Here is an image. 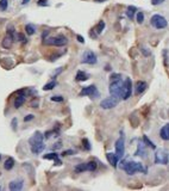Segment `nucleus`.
<instances>
[{
    "instance_id": "13",
    "label": "nucleus",
    "mask_w": 169,
    "mask_h": 191,
    "mask_svg": "<svg viewBox=\"0 0 169 191\" xmlns=\"http://www.w3.org/2000/svg\"><path fill=\"white\" fill-rule=\"evenodd\" d=\"M146 83L145 81H142V80H139V81H137L136 83V87H135V93L136 95H140V93H143L145 90H146Z\"/></svg>"
},
{
    "instance_id": "40",
    "label": "nucleus",
    "mask_w": 169,
    "mask_h": 191,
    "mask_svg": "<svg viewBox=\"0 0 169 191\" xmlns=\"http://www.w3.org/2000/svg\"><path fill=\"white\" fill-rule=\"evenodd\" d=\"M17 36H18V38H19V41H24L25 38H24V36L22 35V33H17Z\"/></svg>"
},
{
    "instance_id": "25",
    "label": "nucleus",
    "mask_w": 169,
    "mask_h": 191,
    "mask_svg": "<svg viewBox=\"0 0 169 191\" xmlns=\"http://www.w3.org/2000/svg\"><path fill=\"white\" fill-rule=\"evenodd\" d=\"M143 142H144L146 146H149L150 148H152V149H156V146L152 143V141H151V140H149V137H148L146 135H144V136H143Z\"/></svg>"
},
{
    "instance_id": "28",
    "label": "nucleus",
    "mask_w": 169,
    "mask_h": 191,
    "mask_svg": "<svg viewBox=\"0 0 169 191\" xmlns=\"http://www.w3.org/2000/svg\"><path fill=\"white\" fill-rule=\"evenodd\" d=\"M8 7V0H0V11H6Z\"/></svg>"
},
{
    "instance_id": "2",
    "label": "nucleus",
    "mask_w": 169,
    "mask_h": 191,
    "mask_svg": "<svg viewBox=\"0 0 169 191\" xmlns=\"http://www.w3.org/2000/svg\"><path fill=\"white\" fill-rule=\"evenodd\" d=\"M29 146H30V149L34 154H41L44 148H45V145H44V135L41 133V131H36L34 135L29 139Z\"/></svg>"
},
{
    "instance_id": "24",
    "label": "nucleus",
    "mask_w": 169,
    "mask_h": 191,
    "mask_svg": "<svg viewBox=\"0 0 169 191\" xmlns=\"http://www.w3.org/2000/svg\"><path fill=\"white\" fill-rule=\"evenodd\" d=\"M55 86H56V81H55V80H51L50 83H48V84H45V85L43 86V90H44V91H50V90H53Z\"/></svg>"
},
{
    "instance_id": "36",
    "label": "nucleus",
    "mask_w": 169,
    "mask_h": 191,
    "mask_svg": "<svg viewBox=\"0 0 169 191\" xmlns=\"http://www.w3.org/2000/svg\"><path fill=\"white\" fill-rule=\"evenodd\" d=\"M39 6H48V0H38L37 2Z\"/></svg>"
},
{
    "instance_id": "39",
    "label": "nucleus",
    "mask_w": 169,
    "mask_h": 191,
    "mask_svg": "<svg viewBox=\"0 0 169 191\" xmlns=\"http://www.w3.org/2000/svg\"><path fill=\"white\" fill-rule=\"evenodd\" d=\"M76 37H77V41H79L80 43H85V39H83V37H82V36H80V35H77Z\"/></svg>"
},
{
    "instance_id": "4",
    "label": "nucleus",
    "mask_w": 169,
    "mask_h": 191,
    "mask_svg": "<svg viewBox=\"0 0 169 191\" xmlns=\"http://www.w3.org/2000/svg\"><path fill=\"white\" fill-rule=\"evenodd\" d=\"M45 44H49V45H55V47H63L68 43V39L66 36L63 35H59V36H55V37H50V38H47L44 41Z\"/></svg>"
},
{
    "instance_id": "31",
    "label": "nucleus",
    "mask_w": 169,
    "mask_h": 191,
    "mask_svg": "<svg viewBox=\"0 0 169 191\" xmlns=\"http://www.w3.org/2000/svg\"><path fill=\"white\" fill-rule=\"evenodd\" d=\"M82 143H83V147H85L86 151H89V149H91V146H89V142H88L87 139H83V140H82Z\"/></svg>"
},
{
    "instance_id": "30",
    "label": "nucleus",
    "mask_w": 169,
    "mask_h": 191,
    "mask_svg": "<svg viewBox=\"0 0 169 191\" xmlns=\"http://www.w3.org/2000/svg\"><path fill=\"white\" fill-rule=\"evenodd\" d=\"M144 22V14H143V12H137V23H139V24H142Z\"/></svg>"
},
{
    "instance_id": "43",
    "label": "nucleus",
    "mask_w": 169,
    "mask_h": 191,
    "mask_svg": "<svg viewBox=\"0 0 169 191\" xmlns=\"http://www.w3.org/2000/svg\"><path fill=\"white\" fill-rule=\"evenodd\" d=\"M0 159H1V154H0Z\"/></svg>"
},
{
    "instance_id": "37",
    "label": "nucleus",
    "mask_w": 169,
    "mask_h": 191,
    "mask_svg": "<svg viewBox=\"0 0 169 191\" xmlns=\"http://www.w3.org/2000/svg\"><path fill=\"white\" fill-rule=\"evenodd\" d=\"M164 1H166V0H151V4L156 6V5H161V4L164 2Z\"/></svg>"
},
{
    "instance_id": "27",
    "label": "nucleus",
    "mask_w": 169,
    "mask_h": 191,
    "mask_svg": "<svg viewBox=\"0 0 169 191\" xmlns=\"http://www.w3.org/2000/svg\"><path fill=\"white\" fill-rule=\"evenodd\" d=\"M75 171H76L77 173H82V172L87 171V170H86V164H79V165L75 167Z\"/></svg>"
},
{
    "instance_id": "11",
    "label": "nucleus",
    "mask_w": 169,
    "mask_h": 191,
    "mask_svg": "<svg viewBox=\"0 0 169 191\" xmlns=\"http://www.w3.org/2000/svg\"><path fill=\"white\" fill-rule=\"evenodd\" d=\"M80 96H89V97H93V98H97L99 97V91L97 89L95 85H91V86H87V87H83L80 92Z\"/></svg>"
},
{
    "instance_id": "23",
    "label": "nucleus",
    "mask_w": 169,
    "mask_h": 191,
    "mask_svg": "<svg viewBox=\"0 0 169 191\" xmlns=\"http://www.w3.org/2000/svg\"><path fill=\"white\" fill-rule=\"evenodd\" d=\"M25 32L28 33V35H34L35 32H36V27H35L34 24H28V25H25Z\"/></svg>"
},
{
    "instance_id": "1",
    "label": "nucleus",
    "mask_w": 169,
    "mask_h": 191,
    "mask_svg": "<svg viewBox=\"0 0 169 191\" xmlns=\"http://www.w3.org/2000/svg\"><path fill=\"white\" fill-rule=\"evenodd\" d=\"M110 95L118 98L120 100L122 93H123V81H122V75L120 74H112L110 78Z\"/></svg>"
},
{
    "instance_id": "17",
    "label": "nucleus",
    "mask_w": 169,
    "mask_h": 191,
    "mask_svg": "<svg viewBox=\"0 0 169 191\" xmlns=\"http://www.w3.org/2000/svg\"><path fill=\"white\" fill-rule=\"evenodd\" d=\"M13 41H14V37H11L10 35H6V37L4 38V41H2V47L4 48H6V49H8V48H11V45H12V43H13Z\"/></svg>"
},
{
    "instance_id": "7",
    "label": "nucleus",
    "mask_w": 169,
    "mask_h": 191,
    "mask_svg": "<svg viewBox=\"0 0 169 191\" xmlns=\"http://www.w3.org/2000/svg\"><path fill=\"white\" fill-rule=\"evenodd\" d=\"M132 96V81L130 78H126L123 81V93H122V99L128 100Z\"/></svg>"
},
{
    "instance_id": "41",
    "label": "nucleus",
    "mask_w": 169,
    "mask_h": 191,
    "mask_svg": "<svg viewBox=\"0 0 169 191\" xmlns=\"http://www.w3.org/2000/svg\"><path fill=\"white\" fill-rule=\"evenodd\" d=\"M60 147H61V142H57V143L55 145V149H56V148H60Z\"/></svg>"
},
{
    "instance_id": "19",
    "label": "nucleus",
    "mask_w": 169,
    "mask_h": 191,
    "mask_svg": "<svg viewBox=\"0 0 169 191\" xmlns=\"http://www.w3.org/2000/svg\"><path fill=\"white\" fill-rule=\"evenodd\" d=\"M14 159L13 158H8V159L5 161V164H4V167H5V170H7V171H10V170H12L13 168V166H14Z\"/></svg>"
},
{
    "instance_id": "21",
    "label": "nucleus",
    "mask_w": 169,
    "mask_h": 191,
    "mask_svg": "<svg viewBox=\"0 0 169 191\" xmlns=\"http://www.w3.org/2000/svg\"><path fill=\"white\" fill-rule=\"evenodd\" d=\"M86 170L89 172H94L97 170V162L95 161H88L86 162Z\"/></svg>"
},
{
    "instance_id": "32",
    "label": "nucleus",
    "mask_w": 169,
    "mask_h": 191,
    "mask_svg": "<svg viewBox=\"0 0 169 191\" xmlns=\"http://www.w3.org/2000/svg\"><path fill=\"white\" fill-rule=\"evenodd\" d=\"M17 124H18V120H17V118H13V120H12V122H11L12 130H16V129H17Z\"/></svg>"
},
{
    "instance_id": "12",
    "label": "nucleus",
    "mask_w": 169,
    "mask_h": 191,
    "mask_svg": "<svg viewBox=\"0 0 169 191\" xmlns=\"http://www.w3.org/2000/svg\"><path fill=\"white\" fill-rule=\"evenodd\" d=\"M23 186H24L23 179H14V180H11L8 184V189L11 191H19L23 189Z\"/></svg>"
},
{
    "instance_id": "18",
    "label": "nucleus",
    "mask_w": 169,
    "mask_h": 191,
    "mask_svg": "<svg viewBox=\"0 0 169 191\" xmlns=\"http://www.w3.org/2000/svg\"><path fill=\"white\" fill-rule=\"evenodd\" d=\"M43 158L48 160H54L56 162V165H61V160L59 159V155L56 153H48L45 155H43Z\"/></svg>"
},
{
    "instance_id": "9",
    "label": "nucleus",
    "mask_w": 169,
    "mask_h": 191,
    "mask_svg": "<svg viewBox=\"0 0 169 191\" xmlns=\"http://www.w3.org/2000/svg\"><path fill=\"white\" fill-rule=\"evenodd\" d=\"M97 61H98L97 55L92 50H86L82 55V59H81V62L86 64H95Z\"/></svg>"
},
{
    "instance_id": "22",
    "label": "nucleus",
    "mask_w": 169,
    "mask_h": 191,
    "mask_svg": "<svg viewBox=\"0 0 169 191\" xmlns=\"http://www.w3.org/2000/svg\"><path fill=\"white\" fill-rule=\"evenodd\" d=\"M136 11H137V8H136L135 6H129V7H128V11H126V16H128L130 19H134V16H135Z\"/></svg>"
},
{
    "instance_id": "14",
    "label": "nucleus",
    "mask_w": 169,
    "mask_h": 191,
    "mask_svg": "<svg viewBox=\"0 0 169 191\" xmlns=\"http://www.w3.org/2000/svg\"><path fill=\"white\" fill-rule=\"evenodd\" d=\"M106 159L107 161L113 166V167H117V164H118V157L116 155V153H106Z\"/></svg>"
},
{
    "instance_id": "33",
    "label": "nucleus",
    "mask_w": 169,
    "mask_h": 191,
    "mask_svg": "<svg viewBox=\"0 0 169 191\" xmlns=\"http://www.w3.org/2000/svg\"><path fill=\"white\" fill-rule=\"evenodd\" d=\"M35 118V115H28L26 117H24V122H30Z\"/></svg>"
},
{
    "instance_id": "8",
    "label": "nucleus",
    "mask_w": 169,
    "mask_h": 191,
    "mask_svg": "<svg viewBox=\"0 0 169 191\" xmlns=\"http://www.w3.org/2000/svg\"><path fill=\"white\" fill-rule=\"evenodd\" d=\"M118 102H119V99H118V98H116V97L111 96V97H107V98L102 99L101 103H100V106H101L102 109H105V110L113 109V108L118 104Z\"/></svg>"
},
{
    "instance_id": "5",
    "label": "nucleus",
    "mask_w": 169,
    "mask_h": 191,
    "mask_svg": "<svg viewBox=\"0 0 169 191\" xmlns=\"http://www.w3.org/2000/svg\"><path fill=\"white\" fill-rule=\"evenodd\" d=\"M150 23H151V25L155 28V29H164V28H167V25H168V23H167V19L163 17V16H161V14H154L152 17H151V19H150Z\"/></svg>"
},
{
    "instance_id": "38",
    "label": "nucleus",
    "mask_w": 169,
    "mask_h": 191,
    "mask_svg": "<svg viewBox=\"0 0 169 191\" xmlns=\"http://www.w3.org/2000/svg\"><path fill=\"white\" fill-rule=\"evenodd\" d=\"M62 70H63V68H62V67H60V68H59V69H57V70H56V72H55V73L53 74V78H55V77H56V75H57L59 73H61Z\"/></svg>"
},
{
    "instance_id": "29",
    "label": "nucleus",
    "mask_w": 169,
    "mask_h": 191,
    "mask_svg": "<svg viewBox=\"0 0 169 191\" xmlns=\"http://www.w3.org/2000/svg\"><path fill=\"white\" fill-rule=\"evenodd\" d=\"M50 100H53V102H57V103H61V102H63L65 100V98H63V96H51L50 97Z\"/></svg>"
},
{
    "instance_id": "26",
    "label": "nucleus",
    "mask_w": 169,
    "mask_h": 191,
    "mask_svg": "<svg viewBox=\"0 0 169 191\" xmlns=\"http://www.w3.org/2000/svg\"><path fill=\"white\" fill-rule=\"evenodd\" d=\"M104 29H105V22H104V20L99 22V23H98V25H97V27L94 28V30H95V32H97V35L101 33Z\"/></svg>"
},
{
    "instance_id": "20",
    "label": "nucleus",
    "mask_w": 169,
    "mask_h": 191,
    "mask_svg": "<svg viewBox=\"0 0 169 191\" xmlns=\"http://www.w3.org/2000/svg\"><path fill=\"white\" fill-rule=\"evenodd\" d=\"M135 155H140V157L145 158V149H144V145L143 143H138V147H137Z\"/></svg>"
},
{
    "instance_id": "3",
    "label": "nucleus",
    "mask_w": 169,
    "mask_h": 191,
    "mask_svg": "<svg viewBox=\"0 0 169 191\" xmlns=\"http://www.w3.org/2000/svg\"><path fill=\"white\" fill-rule=\"evenodd\" d=\"M122 168H123V170H124V171H125L129 176L135 174L136 172H143V173H145V172H146L145 167H144L140 162L132 161V160H130V161H123Z\"/></svg>"
},
{
    "instance_id": "35",
    "label": "nucleus",
    "mask_w": 169,
    "mask_h": 191,
    "mask_svg": "<svg viewBox=\"0 0 169 191\" xmlns=\"http://www.w3.org/2000/svg\"><path fill=\"white\" fill-rule=\"evenodd\" d=\"M140 52L145 55V56H148V55H150V50H146V48H144V47H142L140 48Z\"/></svg>"
},
{
    "instance_id": "16",
    "label": "nucleus",
    "mask_w": 169,
    "mask_h": 191,
    "mask_svg": "<svg viewBox=\"0 0 169 191\" xmlns=\"http://www.w3.org/2000/svg\"><path fill=\"white\" fill-rule=\"evenodd\" d=\"M75 79H76V81H86L89 79V75L83 70H79L75 75Z\"/></svg>"
},
{
    "instance_id": "42",
    "label": "nucleus",
    "mask_w": 169,
    "mask_h": 191,
    "mask_svg": "<svg viewBox=\"0 0 169 191\" xmlns=\"http://www.w3.org/2000/svg\"><path fill=\"white\" fill-rule=\"evenodd\" d=\"M29 1H30V0H23V5H26V4H29Z\"/></svg>"
},
{
    "instance_id": "10",
    "label": "nucleus",
    "mask_w": 169,
    "mask_h": 191,
    "mask_svg": "<svg viewBox=\"0 0 169 191\" xmlns=\"http://www.w3.org/2000/svg\"><path fill=\"white\" fill-rule=\"evenodd\" d=\"M155 164H168V152L166 149H158L155 154Z\"/></svg>"
},
{
    "instance_id": "15",
    "label": "nucleus",
    "mask_w": 169,
    "mask_h": 191,
    "mask_svg": "<svg viewBox=\"0 0 169 191\" xmlns=\"http://www.w3.org/2000/svg\"><path fill=\"white\" fill-rule=\"evenodd\" d=\"M160 136H161L162 140L168 141L169 140V124H166V126H163V127L161 128V130H160Z\"/></svg>"
},
{
    "instance_id": "34",
    "label": "nucleus",
    "mask_w": 169,
    "mask_h": 191,
    "mask_svg": "<svg viewBox=\"0 0 169 191\" xmlns=\"http://www.w3.org/2000/svg\"><path fill=\"white\" fill-rule=\"evenodd\" d=\"M74 153H75V151H71V149H69V151H65V152H62V154H61V155L66 157V155H70V154H74Z\"/></svg>"
},
{
    "instance_id": "6",
    "label": "nucleus",
    "mask_w": 169,
    "mask_h": 191,
    "mask_svg": "<svg viewBox=\"0 0 169 191\" xmlns=\"http://www.w3.org/2000/svg\"><path fill=\"white\" fill-rule=\"evenodd\" d=\"M124 153H125V136L124 133L122 131L119 139L116 142V155L118 157V159H122L124 157Z\"/></svg>"
}]
</instances>
